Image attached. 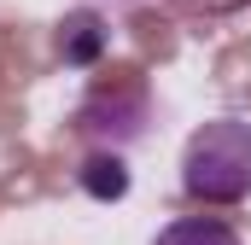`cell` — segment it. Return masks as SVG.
<instances>
[{
    "instance_id": "6da1fadb",
    "label": "cell",
    "mask_w": 251,
    "mask_h": 245,
    "mask_svg": "<svg viewBox=\"0 0 251 245\" xmlns=\"http://www.w3.org/2000/svg\"><path fill=\"white\" fill-rule=\"evenodd\" d=\"M181 193L199 204H246L251 198V122L246 117H216L187 134Z\"/></svg>"
},
{
    "instance_id": "7a4b0ae2",
    "label": "cell",
    "mask_w": 251,
    "mask_h": 245,
    "mask_svg": "<svg viewBox=\"0 0 251 245\" xmlns=\"http://www.w3.org/2000/svg\"><path fill=\"white\" fill-rule=\"evenodd\" d=\"M105 41H111V29H105V18L94 6H76V12L59 18V59L64 64H100Z\"/></svg>"
},
{
    "instance_id": "3957f363",
    "label": "cell",
    "mask_w": 251,
    "mask_h": 245,
    "mask_svg": "<svg viewBox=\"0 0 251 245\" xmlns=\"http://www.w3.org/2000/svg\"><path fill=\"white\" fill-rule=\"evenodd\" d=\"M76 187L94 198V204H117L128 198V164L117 146H100V152H88L82 164H76Z\"/></svg>"
},
{
    "instance_id": "277c9868",
    "label": "cell",
    "mask_w": 251,
    "mask_h": 245,
    "mask_svg": "<svg viewBox=\"0 0 251 245\" xmlns=\"http://www.w3.org/2000/svg\"><path fill=\"white\" fill-rule=\"evenodd\" d=\"M152 245H240V234L222 216H176Z\"/></svg>"
}]
</instances>
